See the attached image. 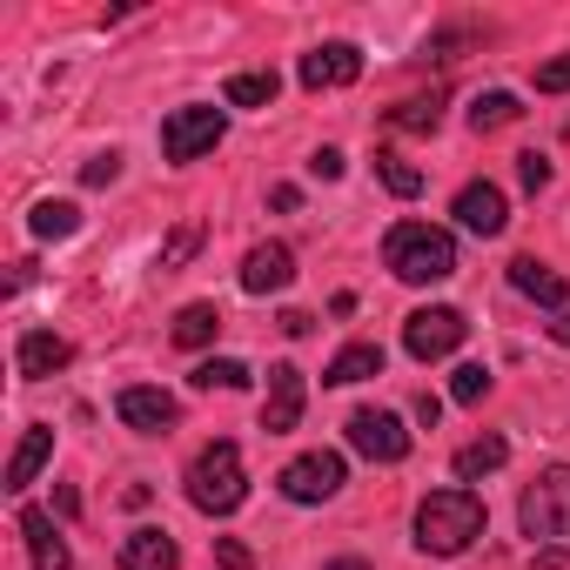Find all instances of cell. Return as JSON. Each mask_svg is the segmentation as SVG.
Wrapping results in <instances>:
<instances>
[{"label":"cell","instance_id":"6da1fadb","mask_svg":"<svg viewBox=\"0 0 570 570\" xmlns=\"http://www.w3.org/2000/svg\"><path fill=\"white\" fill-rule=\"evenodd\" d=\"M476 537H483V497L476 490H430L416 503V550L463 557Z\"/></svg>","mask_w":570,"mask_h":570},{"label":"cell","instance_id":"7a4b0ae2","mask_svg":"<svg viewBox=\"0 0 570 570\" xmlns=\"http://www.w3.org/2000/svg\"><path fill=\"white\" fill-rule=\"evenodd\" d=\"M383 262L396 282H416V289H430V282H450L456 275V242L450 228H430V222H396L383 235Z\"/></svg>","mask_w":570,"mask_h":570},{"label":"cell","instance_id":"3957f363","mask_svg":"<svg viewBox=\"0 0 570 570\" xmlns=\"http://www.w3.org/2000/svg\"><path fill=\"white\" fill-rule=\"evenodd\" d=\"M242 497H248L242 450L222 436V443H208V450L188 463V503H195L202 517H228V510H242Z\"/></svg>","mask_w":570,"mask_h":570},{"label":"cell","instance_id":"277c9868","mask_svg":"<svg viewBox=\"0 0 570 570\" xmlns=\"http://www.w3.org/2000/svg\"><path fill=\"white\" fill-rule=\"evenodd\" d=\"M517 523H523V537L537 543H563L570 537V463H550V470H537V483L523 490V503H517Z\"/></svg>","mask_w":570,"mask_h":570},{"label":"cell","instance_id":"5b68a950","mask_svg":"<svg viewBox=\"0 0 570 570\" xmlns=\"http://www.w3.org/2000/svg\"><path fill=\"white\" fill-rule=\"evenodd\" d=\"M222 135H228V115L188 101V108H175V115L161 121V155H168V161H202Z\"/></svg>","mask_w":570,"mask_h":570},{"label":"cell","instance_id":"8992f818","mask_svg":"<svg viewBox=\"0 0 570 570\" xmlns=\"http://www.w3.org/2000/svg\"><path fill=\"white\" fill-rule=\"evenodd\" d=\"M463 336H470V323H463V309H416L410 323H403V350L416 356V363H443V356H456L463 350Z\"/></svg>","mask_w":570,"mask_h":570},{"label":"cell","instance_id":"52a82bcc","mask_svg":"<svg viewBox=\"0 0 570 570\" xmlns=\"http://www.w3.org/2000/svg\"><path fill=\"white\" fill-rule=\"evenodd\" d=\"M343 476H350V470H343L336 450H309V456H296L289 470L275 476V490L289 497V503H330V497L343 490Z\"/></svg>","mask_w":570,"mask_h":570},{"label":"cell","instance_id":"ba28073f","mask_svg":"<svg viewBox=\"0 0 570 570\" xmlns=\"http://www.w3.org/2000/svg\"><path fill=\"white\" fill-rule=\"evenodd\" d=\"M350 450H363L370 463H403L410 456V430L390 410H356L350 416Z\"/></svg>","mask_w":570,"mask_h":570},{"label":"cell","instance_id":"9c48e42d","mask_svg":"<svg viewBox=\"0 0 570 570\" xmlns=\"http://www.w3.org/2000/svg\"><path fill=\"white\" fill-rule=\"evenodd\" d=\"M115 416H121L128 430H141V436H168L175 416H181V403H175L168 390H155V383H128V390L115 396Z\"/></svg>","mask_w":570,"mask_h":570},{"label":"cell","instance_id":"30bf717a","mask_svg":"<svg viewBox=\"0 0 570 570\" xmlns=\"http://www.w3.org/2000/svg\"><path fill=\"white\" fill-rule=\"evenodd\" d=\"M303 396H309L303 390V370L296 363H275L268 370V396H262V430L268 436H289L303 423Z\"/></svg>","mask_w":570,"mask_h":570},{"label":"cell","instance_id":"8fae6325","mask_svg":"<svg viewBox=\"0 0 570 570\" xmlns=\"http://www.w3.org/2000/svg\"><path fill=\"white\" fill-rule=\"evenodd\" d=\"M296 75H303L309 95H330V88H350V81L363 75V55H356L350 41H330V48H309Z\"/></svg>","mask_w":570,"mask_h":570},{"label":"cell","instance_id":"7c38bea8","mask_svg":"<svg viewBox=\"0 0 570 570\" xmlns=\"http://www.w3.org/2000/svg\"><path fill=\"white\" fill-rule=\"evenodd\" d=\"M289 282H296V248L289 242L248 248V262H242V289L248 296H275V289H289Z\"/></svg>","mask_w":570,"mask_h":570},{"label":"cell","instance_id":"4fadbf2b","mask_svg":"<svg viewBox=\"0 0 570 570\" xmlns=\"http://www.w3.org/2000/svg\"><path fill=\"white\" fill-rule=\"evenodd\" d=\"M456 222L470 228V235H503V222H510V202H503V188L497 181H463L456 188Z\"/></svg>","mask_w":570,"mask_h":570},{"label":"cell","instance_id":"5bb4252c","mask_svg":"<svg viewBox=\"0 0 570 570\" xmlns=\"http://www.w3.org/2000/svg\"><path fill=\"white\" fill-rule=\"evenodd\" d=\"M21 537H28V557L41 563V570H75V550H68V537L55 530V517L48 510H21Z\"/></svg>","mask_w":570,"mask_h":570},{"label":"cell","instance_id":"9a60e30c","mask_svg":"<svg viewBox=\"0 0 570 570\" xmlns=\"http://www.w3.org/2000/svg\"><path fill=\"white\" fill-rule=\"evenodd\" d=\"M510 289H523L530 303H543V309H557V316H563V296H570V282H563L557 268H543L537 255H517V262H510Z\"/></svg>","mask_w":570,"mask_h":570},{"label":"cell","instance_id":"2e32d148","mask_svg":"<svg viewBox=\"0 0 570 570\" xmlns=\"http://www.w3.org/2000/svg\"><path fill=\"white\" fill-rule=\"evenodd\" d=\"M14 363H21V376L35 383V376L68 370V363H75V350H68V336H55V330H28V336H21V350H14Z\"/></svg>","mask_w":570,"mask_h":570},{"label":"cell","instance_id":"e0dca14e","mask_svg":"<svg viewBox=\"0 0 570 570\" xmlns=\"http://www.w3.org/2000/svg\"><path fill=\"white\" fill-rule=\"evenodd\" d=\"M181 563V550H175V537L168 530H128V543H121V570H175Z\"/></svg>","mask_w":570,"mask_h":570},{"label":"cell","instance_id":"ac0fdd59","mask_svg":"<svg viewBox=\"0 0 570 570\" xmlns=\"http://www.w3.org/2000/svg\"><path fill=\"white\" fill-rule=\"evenodd\" d=\"M55 456V430L48 423H35L21 443H14V456H8V490H28L35 476H41V463Z\"/></svg>","mask_w":570,"mask_h":570},{"label":"cell","instance_id":"d6986e66","mask_svg":"<svg viewBox=\"0 0 570 570\" xmlns=\"http://www.w3.org/2000/svg\"><path fill=\"white\" fill-rule=\"evenodd\" d=\"M370 376H383V350L376 343H350L330 370H323V383H336V390H350V383H370Z\"/></svg>","mask_w":570,"mask_h":570},{"label":"cell","instance_id":"ffe728a7","mask_svg":"<svg viewBox=\"0 0 570 570\" xmlns=\"http://www.w3.org/2000/svg\"><path fill=\"white\" fill-rule=\"evenodd\" d=\"M503 463H510V443H503V436H476V443H463V450H456V476H463V483L497 476Z\"/></svg>","mask_w":570,"mask_h":570},{"label":"cell","instance_id":"44dd1931","mask_svg":"<svg viewBox=\"0 0 570 570\" xmlns=\"http://www.w3.org/2000/svg\"><path fill=\"white\" fill-rule=\"evenodd\" d=\"M517 115H523V108H517V95H510V88H490V95H476V101H470V128H476V135H497V128H510Z\"/></svg>","mask_w":570,"mask_h":570},{"label":"cell","instance_id":"7402d4cb","mask_svg":"<svg viewBox=\"0 0 570 570\" xmlns=\"http://www.w3.org/2000/svg\"><path fill=\"white\" fill-rule=\"evenodd\" d=\"M222 336V309L215 303H188L181 316H175V343L181 350H202V343H215Z\"/></svg>","mask_w":570,"mask_h":570},{"label":"cell","instance_id":"603a6c76","mask_svg":"<svg viewBox=\"0 0 570 570\" xmlns=\"http://www.w3.org/2000/svg\"><path fill=\"white\" fill-rule=\"evenodd\" d=\"M28 228H35L41 242H68V235L81 228V208H75V202H35Z\"/></svg>","mask_w":570,"mask_h":570},{"label":"cell","instance_id":"cb8c5ba5","mask_svg":"<svg viewBox=\"0 0 570 570\" xmlns=\"http://www.w3.org/2000/svg\"><path fill=\"white\" fill-rule=\"evenodd\" d=\"M275 88H282V81H275V75H262V68H255V75H228L222 101H228V108H268V101H275Z\"/></svg>","mask_w":570,"mask_h":570},{"label":"cell","instance_id":"d4e9b609","mask_svg":"<svg viewBox=\"0 0 570 570\" xmlns=\"http://www.w3.org/2000/svg\"><path fill=\"white\" fill-rule=\"evenodd\" d=\"M376 175H383V188H390V195H403V202H410V195H423V168H410L396 148H383V155H376Z\"/></svg>","mask_w":570,"mask_h":570},{"label":"cell","instance_id":"484cf974","mask_svg":"<svg viewBox=\"0 0 570 570\" xmlns=\"http://www.w3.org/2000/svg\"><path fill=\"white\" fill-rule=\"evenodd\" d=\"M188 383H195V390H248V370H242L235 356H208Z\"/></svg>","mask_w":570,"mask_h":570},{"label":"cell","instance_id":"4316f807","mask_svg":"<svg viewBox=\"0 0 570 570\" xmlns=\"http://www.w3.org/2000/svg\"><path fill=\"white\" fill-rule=\"evenodd\" d=\"M443 121V101L430 95V101H403V108H390V128H410V135H430Z\"/></svg>","mask_w":570,"mask_h":570},{"label":"cell","instance_id":"83f0119b","mask_svg":"<svg viewBox=\"0 0 570 570\" xmlns=\"http://www.w3.org/2000/svg\"><path fill=\"white\" fill-rule=\"evenodd\" d=\"M450 396H456V403H483V396H490V370H483V363H463V370L450 376Z\"/></svg>","mask_w":570,"mask_h":570},{"label":"cell","instance_id":"f1b7e54d","mask_svg":"<svg viewBox=\"0 0 570 570\" xmlns=\"http://www.w3.org/2000/svg\"><path fill=\"white\" fill-rule=\"evenodd\" d=\"M195 248H202V228H195V222H181V228L168 235V248H161V268H181Z\"/></svg>","mask_w":570,"mask_h":570},{"label":"cell","instance_id":"f546056e","mask_svg":"<svg viewBox=\"0 0 570 570\" xmlns=\"http://www.w3.org/2000/svg\"><path fill=\"white\" fill-rule=\"evenodd\" d=\"M537 95H570V55H557V61L537 68Z\"/></svg>","mask_w":570,"mask_h":570},{"label":"cell","instance_id":"4dcf8cb0","mask_svg":"<svg viewBox=\"0 0 570 570\" xmlns=\"http://www.w3.org/2000/svg\"><path fill=\"white\" fill-rule=\"evenodd\" d=\"M115 175H121V155H115V148H108V155H95V161L81 168V181H88V188H108Z\"/></svg>","mask_w":570,"mask_h":570},{"label":"cell","instance_id":"1f68e13d","mask_svg":"<svg viewBox=\"0 0 570 570\" xmlns=\"http://www.w3.org/2000/svg\"><path fill=\"white\" fill-rule=\"evenodd\" d=\"M517 175H523V188H530V195H537V188H550V161H543L537 148H530V155H517Z\"/></svg>","mask_w":570,"mask_h":570},{"label":"cell","instance_id":"d6a6232c","mask_svg":"<svg viewBox=\"0 0 570 570\" xmlns=\"http://www.w3.org/2000/svg\"><path fill=\"white\" fill-rule=\"evenodd\" d=\"M343 168H350V161H343V148H316V155H309V175H316V181H336Z\"/></svg>","mask_w":570,"mask_h":570},{"label":"cell","instance_id":"836d02e7","mask_svg":"<svg viewBox=\"0 0 570 570\" xmlns=\"http://www.w3.org/2000/svg\"><path fill=\"white\" fill-rule=\"evenodd\" d=\"M215 557H222V570H255L248 543H235V537H215Z\"/></svg>","mask_w":570,"mask_h":570},{"label":"cell","instance_id":"e575fe53","mask_svg":"<svg viewBox=\"0 0 570 570\" xmlns=\"http://www.w3.org/2000/svg\"><path fill=\"white\" fill-rule=\"evenodd\" d=\"M275 323H282V336H309L316 330V316H303V309H282Z\"/></svg>","mask_w":570,"mask_h":570},{"label":"cell","instance_id":"d590c367","mask_svg":"<svg viewBox=\"0 0 570 570\" xmlns=\"http://www.w3.org/2000/svg\"><path fill=\"white\" fill-rule=\"evenodd\" d=\"M436 416H443V403H436V396L423 390V396H416V423H430V430H436Z\"/></svg>","mask_w":570,"mask_h":570},{"label":"cell","instance_id":"8d00e7d4","mask_svg":"<svg viewBox=\"0 0 570 570\" xmlns=\"http://www.w3.org/2000/svg\"><path fill=\"white\" fill-rule=\"evenodd\" d=\"M550 336H557V343H563V350H570V309H563V316H557V323H550Z\"/></svg>","mask_w":570,"mask_h":570},{"label":"cell","instance_id":"74e56055","mask_svg":"<svg viewBox=\"0 0 570 570\" xmlns=\"http://www.w3.org/2000/svg\"><path fill=\"white\" fill-rule=\"evenodd\" d=\"M323 570H370L363 557H336V563H323Z\"/></svg>","mask_w":570,"mask_h":570}]
</instances>
